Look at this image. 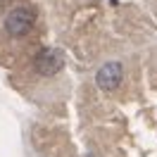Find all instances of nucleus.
Returning <instances> with one entry per match:
<instances>
[{"label":"nucleus","instance_id":"f257e3e1","mask_svg":"<svg viewBox=\"0 0 157 157\" xmlns=\"http://www.w3.org/2000/svg\"><path fill=\"white\" fill-rule=\"evenodd\" d=\"M33 24H36V14L33 10L29 7H14V10L5 17V31L14 36V38H19V36H26L31 29H33Z\"/></svg>","mask_w":157,"mask_h":157},{"label":"nucleus","instance_id":"f03ea898","mask_svg":"<svg viewBox=\"0 0 157 157\" xmlns=\"http://www.w3.org/2000/svg\"><path fill=\"white\" fill-rule=\"evenodd\" d=\"M121 81H124V67H121V62H117V59L114 62H105L98 69V74H95V83L105 93H114L121 86Z\"/></svg>","mask_w":157,"mask_h":157},{"label":"nucleus","instance_id":"7ed1b4c3","mask_svg":"<svg viewBox=\"0 0 157 157\" xmlns=\"http://www.w3.org/2000/svg\"><path fill=\"white\" fill-rule=\"evenodd\" d=\"M36 69H38V74L43 76H55L59 69L64 67V52L57 48H43L36 55Z\"/></svg>","mask_w":157,"mask_h":157}]
</instances>
